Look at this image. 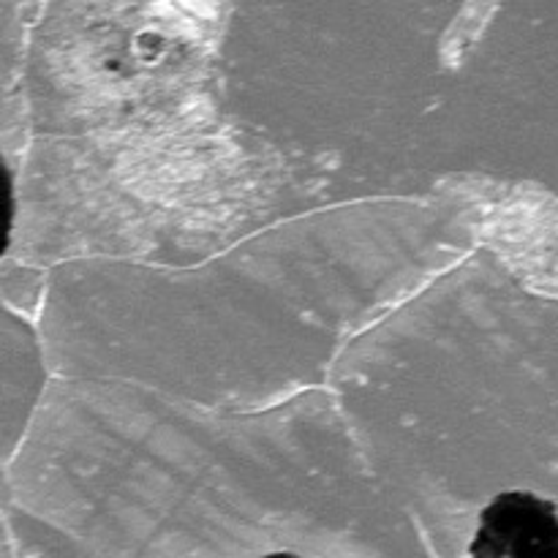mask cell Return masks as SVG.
I'll list each match as a JSON object with an SVG mask.
<instances>
[{
	"label": "cell",
	"mask_w": 558,
	"mask_h": 558,
	"mask_svg": "<svg viewBox=\"0 0 558 558\" xmlns=\"http://www.w3.org/2000/svg\"><path fill=\"white\" fill-rule=\"evenodd\" d=\"M472 556L545 558L558 556V518L554 505L534 494L510 490L485 507L474 534Z\"/></svg>",
	"instance_id": "obj_1"
}]
</instances>
